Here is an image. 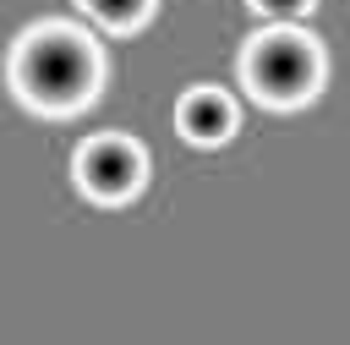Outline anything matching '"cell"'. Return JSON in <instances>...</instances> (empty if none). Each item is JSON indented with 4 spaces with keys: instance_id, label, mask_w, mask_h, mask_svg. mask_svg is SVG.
I'll use <instances>...</instances> for the list:
<instances>
[{
    "instance_id": "cell-1",
    "label": "cell",
    "mask_w": 350,
    "mask_h": 345,
    "mask_svg": "<svg viewBox=\"0 0 350 345\" xmlns=\"http://www.w3.org/2000/svg\"><path fill=\"white\" fill-rule=\"evenodd\" d=\"M11 88L44 115H71L98 93V49L77 27H33L11 55Z\"/></svg>"
},
{
    "instance_id": "cell-2",
    "label": "cell",
    "mask_w": 350,
    "mask_h": 345,
    "mask_svg": "<svg viewBox=\"0 0 350 345\" xmlns=\"http://www.w3.org/2000/svg\"><path fill=\"white\" fill-rule=\"evenodd\" d=\"M241 77H246V88L262 104L295 110V104H306L323 88V49L306 33H295V27H273V33H262V38L246 44Z\"/></svg>"
},
{
    "instance_id": "cell-3",
    "label": "cell",
    "mask_w": 350,
    "mask_h": 345,
    "mask_svg": "<svg viewBox=\"0 0 350 345\" xmlns=\"http://www.w3.org/2000/svg\"><path fill=\"white\" fill-rule=\"evenodd\" d=\"M148 175V153L131 137H93L77 148V186L93 203H126L142 192Z\"/></svg>"
},
{
    "instance_id": "cell-4",
    "label": "cell",
    "mask_w": 350,
    "mask_h": 345,
    "mask_svg": "<svg viewBox=\"0 0 350 345\" xmlns=\"http://www.w3.org/2000/svg\"><path fill=\"white\" fill-rule=\"evenodd\" d=\"M175 120H180V131L191 137V142H224L230 131H235V99L224 93V88H191L180 104H175Z\"/></svg>"
},
{
    "instance_id": "cell-5",
    "label": "cell",
    "mask_w": 350,
    "mask_h": 345,
    "mask_svg": "<svg viewBox=\"0 0 350 345\" xmlns=\"http://www.w3.org/2000/svg\"><path fill=\"white\" fill-rule=\"evenodd\" d=\"M82 11H88L93 22H104L109 33H131V27L148 22L153 0H82Z\"/></svg>"
},
{
    "instance_id": "cell-6",
    "label": "cell",
    "mask_w": 350,
    "mask_h": 345,
    "mask_svg": "<svg viewBox=\"0 0 350 345\" xmlns=\"http://www.w3.org/2000/svg\"><path fill=\"white\" fill-rule=\"evenodd\" d=\"M252 11L257 16H273V22H295V16L312 11V0H252Z\"/></svg>"
}]
</instances>
